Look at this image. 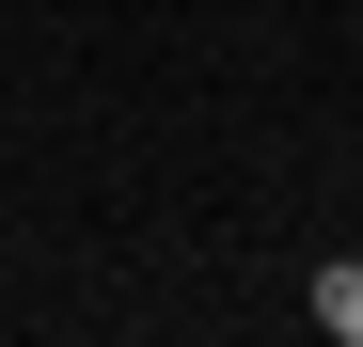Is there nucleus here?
<instances>
[{
  "label": "nucleus",
  "mask_w": 363,
  "mask_h": 347,
  "mask_svg": "<svg viewBox=\"0 0 363 347\" xmlns=\"http://www.w3.org/2000/svg\"><path fill=\"white\" fill-rule=\"evenodd\" d=\"M316 331H332V347H363V253H347V268H316Z\"/></svg>",
  "instance_id": "nucleus-1"
}]
</instances>
